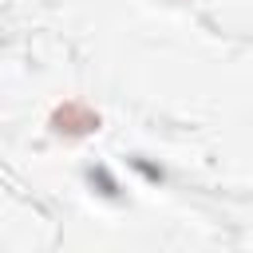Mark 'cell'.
Here are the masks:
<instances>
[{
	"label": "cell",
	"mask_w": 253,
	"mask_h": 253,
	"mask_svg": "<svg viewBox=\"0 0 253 253\" xmlns=\"http://www.w3.org/2000/svg\"><path fill=\"white\" fill-rule=\"evenodd\" d=\"M51 126H55L59 134H91V130L99 126V115L87 111L83 103H63V107L51 115Z\"/></svg>",
	"instance_id": "obj_1"
}]
</instances>
